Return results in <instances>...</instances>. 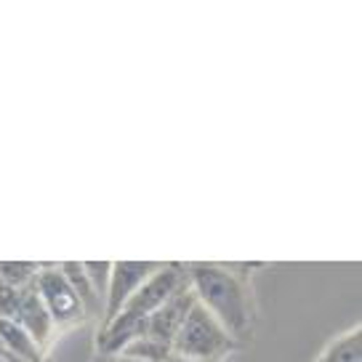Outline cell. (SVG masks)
<instances>
[{
  "instance_id": "obj_1",
  "label": "cell",
  "mask_w": 362,
  "mask_h": 362,
  "mask_svg": "<svg viewBox=\"0 0 362 362\" xmlns=\"http://www.w3.org/2000/svg\"><path fill=\"white\" fill-rule=\"evenodd\" d=\"M187 280L194 301L226 330L232 341H240L250 328V301L245 283L238 274L218 264L187 267Z\"/></svg>"
},
{
  "instance_id": "obj_2",
  "label": "cell",
  "mask_w": 362,
  "mask_h": 362,
  "mask_svg": "<svg viewBox=\"0 0 362 362\" xmlns=\"http://www.w3.org/2000/svg\"><path fill=\"white\" fill-rule=\"evenodd\" d=\"M232 346H235V341L226 336V330L197 301L187 312L176 339L170 344L173 354L200 362H218V357H224Z\"/></svg>"
},
{
  "instance_id": "obj_3",
  "label": "cell",
  "mask_w": 362,
  "mask_h": 362,
  "mask_svg": "<svg viewBox=\"0 0 362 362\" xmlns=\"http://www.w3.org/2000/svg\"><path fill=\"white\" fill-rule=\"evenodd\" d=\"M35 293L43 301L45 312L51 317L54 328H72L80 325L86 320V309L80 304V298L75 296V291L69 288V283L64 280V274L59 272V264H40V272L35 277Z\"/></svg>"
},
{
  "instance_id": "obj_4",
  "label": "cell",
  "mask_w": 362,
  "mask_h": 362,
  "mask_svg": "<svg viewBox=\"0 0 362 362\" xmlns=\"http://www.w3.org/2000/svg\"><path fill=\"white\" fill-rule=\"evenodd\" d=\"M187 283H189L187 280V267H181V264H163L152 277H147L144 283L139 285V291L125 301L123 309L147 320L155 309H160L170 296L176 293L179 288H184Z\"/></svg>"
},
{
  "instance_id": "obj_5",
  "label": "cell",
  "mask_w": 362,
  "mask_h": 362,
  "mask_svg": "<svg viewBox=\"0 0 362 362\" xmlns=\"http://www.w3.org/2000/svg\"><path fill=\"white\" fill-rule=\"evenodd\" d=\"M163 264L160 261H115L112 274H110V288H107V298H104V322H110L125 301L139 291V285L147 277H152Z\"/></svg>"
},
{
  "instance_id": "obj_6",
  "label": "cell",
  "mask_w": 362,
  "mask_h": 362,
  "mask_svg": "<svg viewBox=\"0 0 362 362\" xmlns=\"http://www.w3.org/2000/svg\"><path fill=\"white\" fill-rule=\"evenodd\" d=\"M192 304H194V293L192 288H189V283H187L184 288H179L176 293L170 296L160 309H155L147 317V333L144 336L170 346L173 339H176V333H179L181 322H184V317H187V312L192 309Z\"/></svg>"
},
{
  "instance_id": "obj_7",
  "label": "cell",
  "mask_w": 362,
  "mask_h": 362,
  "mask_svg": "<svg viewBox=\"0 0 362 362\" xmlns=\"http://www.w3.org/2000/svg\"><path fill=\"white\" fill-rule=\"evenodd\" d=\"M13 322H19L30 336H33V341L40 346V349L45 351V346L51 344V339H54V322H51V317H48V312H45L43 301L37 298V293H35V288H24L22 296H19V304H16V312H13L11 317Z\"/></svg>"
},
{
  "instance_id": "obj_8",
  "label": "cell",
  "mask_w": 362,
  "mask_h": 362,
  "mask_svg": "<svg viewBox=\"0 0 362 362\" xmlns=\"http://www.w3.org/2000/svg\"><path fill=\"white\" fill-rule=\"evenodd\" d=\"M0 346L3 349L19 354L27 362H40L43 360V349L33 341V336L8 317H0Z\"/></svg>"
},
{
  "instance_id": "obj_9",
  "label": "cell",
  "mask_w": 362,
  "mask_h": 362,
  "mask_svg": "<svg viewBox=\"0 0 362 362\" xmlns=\"http://www.w3.org/2000/svg\"><path fill=\"white\" fill-rule=\"evenodd\" d=\"M59 272L64 274V280L69 283V288H72L75 296L80 298L86 315H99V309H102L104 304H102V298L96 296V291H93L88 274L83 269V264H80V261H64V264H59Z\"/></svg>"
},
{
  "instance_id": "obj_10",
  "label": "cell",
  "mask_w": 362,
  "mask_h": 362,
  "mask_svg": "<svg viewBox=\"0 0 362 362\" xmlns=\"http://www.w3.org/2000/svg\"><path fill=\"white\" fill-rule=\"evenodd\" d=\"M40 272V264L35 261H0V283L11 288H33L35 277Z\"/></svg>"
},
{
  "instance_id": "obj_11",
  "label": "cell",
  "mask_w": 362,
  "mask_h": 362,
  "mask_svg": "<svg viewBox=\"0 0 362 362\" xmlns=\"http://www.w3.org/2000/svg\"><path fill=\"white\" fill-rule=\"evenodd\" d=\"M360 330H351L346 336L336 339L328 346V351L317 362H362V344Z\"/></svg>"
},
{
  "instance_id": "obj_12",
  "label": "cell",
  "mask_w": 362,
  "mask_h": 362,
  "mask_svg": "<svg viewBox=\"0 0 362 362\" xmlns=\"http://www.w3.org/2000/svg\"><path fill=\"white\" fill-rule=\"evenodd\" d=\"M120 354L134 357V360H139V362H165L170 354H173V349L165 346V344H160V341L149 339V336H141V339L131 341Z\"/></svg>"
},
{
  "instance_id": "obj_13",
  "label": "cell",
  "mask_w": 362,
  "mask_h": 362,
  "mask_svg": "<svg viewBox=\"0 0 362 362\" xmlns=\"http://www.w3.org/2000/svg\"><path fill=\"white\" fill-rule=\"evenodd\" d=\"M83 269H86L90 285H93V291H96V296L102 298V304H104L107 288H110V274H112V261H86Z\"/></svg>"
},
{
  "instance_id": "obj_14",
  "label": "cell",
  "mask_w": 362,
  "mask_h": 362,
  "mask_svg": "<svg viewBox=\"0 0 362 362\" xmlns=\"http://www.w3.org/2000/svg\"><path fill=\"white\" fill-rule=\"evenodd\" d=\"M96 362H139V360L125 357V354H112V357H96Z\"/></svg>"
},
{
  "instance_id": "obj_15",
  "label": "cell",
  "mask_w": 362,
  "mask_h": 362,
  "mask_svg": "<svg viewBox=\"0 0 362 362\" xmlns=\"http://www.w3.org/2000/svg\"><path fill=\"white\" fill-rule=\"evenodd\" d=\"M165 362H200V360H189V357H181V354H170Z\"/></svg>"
},
{
  "instance_id": "obj_16",
  "label": "cell",
  "mask_w": 362,
  "mask_h": 362,
  "mask_svg": "<svg viewBox=\"0 0 362 362\" xmlns=\"http://www.w3.org/2000/svg\"><path fill=\"white\" fill-rule=\"evenodd\" d=\"M0 362H3V357H0Z\"/></svg>"
}]
</instances>
